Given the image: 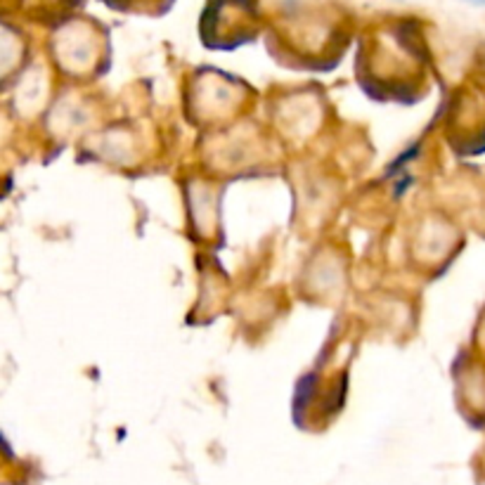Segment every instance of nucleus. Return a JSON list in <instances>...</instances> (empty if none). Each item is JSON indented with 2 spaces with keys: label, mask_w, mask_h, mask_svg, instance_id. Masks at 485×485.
I'll return each instance as SVG.
<instances>
[{
  "label": "nucleus",
  "mask_w": 485,
  "mask_h": 485,
  "mask_svg": "<svg viewBox=\"0 0 485 485\" xmlns=\"http://www.w3.org/2000/svg\"><path fill=\"white\" fill-rule=\"evenodd\" d=\"M471 3H476V5H485V0H471Z\"/></svg>",
  "instance_id": "obj_1"
}]
</instances>
